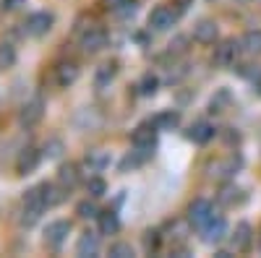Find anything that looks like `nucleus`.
<instances>
[{"instance_id":"bb28decb","label":"nucleus","mask_w":261,"mask_h":258,"mask_svg":"<svg viewBox=\"0 0 261 258\" xmlns=\"http://www.w3.org/2000/svg\"><path fill=\"white\" fill-rule=\"evenodd\" d=\"M86 190H89V196L92 198H102L105 193H107V183L102 180V178H89V183H86Z\"/></svg>"},{"instance_id":"1a4fd4ad","label":"nucleus","mask_w":261,"mask_h":258,"mask_svg":"<svg viewBox=\"0 0 261 258\" xmlns=\"http://www.w3.org/2000/svg\"><path fill=\"white\" fill-rule=\"evenodd\" d=\"M107 45V32L102 26H89L81 34V50L84 52H99Z\"/></svg>"},{"instance_id":"f8f14e48","label":"nucleus","mask_w":261,"mask_h":258,"mask_svg":"<svg viewBox=\"0 0 261 258\" xmlns=\"http://www.w3.org/2000/svg\"><path fill=\"white\" fill-rule=\"evenodd\" d=\"M99 253V235L97 232H84L79 243H76V255L81 258H92Z\"/></svg>"},{"instance_id":"393cba45","label":"nucleus","mask_w":261,"mask_h":258,"mask_svg":"<svg viewBox=\"0 0 261 258\" xmlns=\"http://www.w3.org/2000/svg\"><path fill=\"white\" fill-rule=\"evenodd\" d=\"M178 123H180V115L172 112V110L157 115V120H154V125L160 128V131H172V128H178Z\"/></svg>"},{"instance_id":"f3484780","label":"nucleus","mask_w":261,"mask_h":258,"mask_svg":"<svg viewBox=\"0 0 261 258\" xmlns=\"http://www.w3.org/2000/svg\"><path fill=\"white\" fill-rule=\"evenodd\" d=\"M188 141H193V144H209L212 138H214V125H209V123H196V125H191L188 128Z\"/></svg>"},{"instance_id":"a878e982","label":"nucleus","mask_w":261,"mask_h":258,"mask_svg":"<svg viewBox=\"0 0 261 258\" xmlns=\"http://www.w3.org/2000/svg\"><path fill=\"white\" fill-rule=\"evenodd\" d=\"M115 73H118V63L113 60V63H105V66L97 71V86H107L113 78H115Z\"/></svg>"},{"instance_id":"c756f323","label":"nucleus","mask_w":261,"mask_h":258,"mask_svg":"<svg viewBox=\"0 0 261 258\" xmlns=\"http://www.w3.org/2000/svg\"><path fill=\"white\" fill-rule=\"evenodd\" d=\"M110 255L113 258H134V245L130 243H115V245H110Z\"/></svg>"},{"instance_id":"f03ea898","label":"nucleus","mask_w":261,"mask_h":258,"mask_svg":"<svg viewBox=\"0 0 261 258\" xmlns=\"http://www.w3.org/2000/svg\"><path fill=\"white\" fill-rule=\"evenodd\" d=\"M42 118H45V99H42V97H32L29 102L21 104L18 123L24 125V128H34V125H39Z\"/></svg>"},{"instance_id":"9b49d317","label":"nucleus","mask_w":261,"mask_h":258,"mask_svg":"<svg viewBox=\"0 0 261 258\" xmlns=\"http://www.w3.org/2000/svg\"><path fill=\"white\" fill-rule=\"evenodd\" d=\"M39 159H42V154L37 152V149H32V146L24 149L16 159V172L18 175H32V172L39 167Z\"/></svg>"},{"instance_id":"72a5a7b5","label":"nucleus","mask_w":261,"mask_h":258,"mask_svg":"<svg viewBox=\"0 0 261 258\" xmlns=\"http://www.w3.org/2000/svg\"><path fill=\"white\" fill-rule=\"evenodd\" d=\"M258 3H261V0H258Z\"/></svg>"},{"instance_id":"4468645a","label":"nucleus","mask_w":261,"mask_h":258,"mask_svg":"<svg viewBox=\"0 0 261 258\" xmlns=\"http://www.w3.org/2000/svg\"><path fill=\"white\" fill-rule=\"evenodd\" d=\"M251 240H253L251 224H248V222H241V224L235 227V232H232V250H235V253L248 250V248H251Z\"/></svg>"},{"instance_id":"6e6552de","label":"nucleus","mask_w":261,"mask_h":258,"mask_svg":"<svg viewBox=\"0 0 261 258\" xmlns=\"http://www.w3.org/2000/svg\"><path fill=\"white\" fill-rule=\"evenodd\" d=\"M157 131L160 128L154 123H144L134 131V146L136 149H146V152H154L157 146Z\"/></svg>"},{"instance_id":"412c9836","label":"nucleus","mask_w":261,"mask_h":258,"mask_svg":"<svg viewBox=\"0 0 261 258\" xmlns=\"http://www.w3.org/2000/svg\"><path fill=\"white\" fill-rule=\"evenodd\" d=\"M241 47H243V52H248V55H261V29L246 32L243 39H241Z\"/></svg>"},{"instance_id":"a211bd4d","label":"nucleus","mask_w":261,"mask_h":258,"mask_svg":"<svg viewBox=\"0 0 261 258\" xmlns=\"http://www.w3.org/2000/svg\"><path fill=\"white\" fill-rule=\"evenodd\" d=\"M97 222H99V235H115L120 230V219H118V214L115 211H99L97 214Z\"/></svg>"},{"instance_id":"aec40b11","label":"nucleus","mask_w":261,"mask_h":258,"mask_svg":"<svg viewBox=\"0 0 261 258\" xmlns=\"http://www.w3.org/2000/svg\"><path fill=\"white\" fill-rule=\"evenodd\" d=\"M84 164H86V169H89V172H102L107 164H110V154H107V152H99V149H94V152L86 154Z\"/></svg>"},{"instance_id":"423d86ee","label":"nucleus","mask_w":261,"mask_h":258,"mask_svg":"<svg viewBox=\"0 0 261 258\" xmlns=\"http://www.w3.org/2000/svg\"><path fill=\"white\" fill-rule=\"evenodd\" d=\"M175 18H178V13L172 11V8L160 6V8H154V11L149 13V29H154V32H167V29L175 26Z\"/></svg>"},{"instance_id":"4be33fe9","label":"nucleus","mask_w":261,"mask_h":258,"mask_svg":"<svg viewBox=\"0 0 261 258\" xmlns=\"http://www.w3.org/2000/svg\"><path fill=\"white\" fill-rule=\"evenodd\" d=\"M238 167H241V159L230 157V159L217 162V164L212 167V169H217V172H212V175H217V178H230V175H235V172H238Z\"/></svg>"},{"instance_id":"20e7f679","label":"nucleus","mask_w":261,"mask_h":258,"mask_svg":"<svg viewBox=\"0 0 261 258\" xmlns=\"http://www.w3.org/2000/svg\"><path fill=\"white\" fill-rule=\"evenodd\" d=\"M68 235H71V222H65V219H55L47 224L45 230V245L58 250L65 240H68Z\"/></svg>"},{"instance_id":"ddd939ff","label":"nucleus","mask_w":261,"mask_h":258,"mask_svg":"<svg viewBox=\"0 0 261 258\" xmlns=\"http://www.w3.org/2000/svg\"><path fill=\"white\" fill-rule=\"evenodd\" d=\"M193 39L199 42V45H214V39H217V24L209 18L199 21V24L193 26Z\"/></svg>"},{"instance_id":"6ab92c4d","label":"nucleus","mask_w":261,"mask_h":258,"mask_svg":"<svg viewBox=\"0 0 261 258\" xmlns=\"http://www.w3.org/2000/svg\"><path fill=\"white\" fill-rule=\"evenodd\" d=\"M151 154H154V152H146V149H136L134 146V152H130V154H125V159L120 162V172H128V169H136V167H141Z\"/></svg>"},{"instance_id":"473e14b6","label":"nucleus","mask_w":261,"mask_h":258,"mask_svg":"<svg viewBox=\"0 0 261 258\" xmlns=\"http://www.w3.org/2000/svg\"><path fill=\"white\" fill-rule=\"evenodd\" d=\"M13 3H18V0H0V8H3V11H11V8H16Z\"/></svg>"},{"instance_id":"dca6fc26","label":"nucleus","mask_w":261,"mask_h":258,"mask_svg":"<svg viewBox=\"0 0 261 258\" xmlns=\"http://www.w3.org/2000/svg\"><path fill=\"white\" fill-rule=\"evenodd\" d=\"M76 78H79V66L76 63H60V66L55 68V81H58V86H63V89H68Z\"/></svg>"},{"instance_id":"2eb2a0df","label":"nucleus","mask_w":261,"mask_h":258,"mask_svg":"<svg viewBox=\"0 0 261 258\" xmlns=\"http://www.w3.org/2000/svg\"><path fill=\"white\" fill-rule=\"evenodd\" d=\"M79 180H81V175H79V164H63L60 169H58V185L63 188V190H71V188H76L79 185Z\"/></svg>"},{"instance_id":"39448f33","label":"nucleus","mask_w":261,"mask_h":258,"mask_svg":"<svg viewBox=\"0 0 261 258\" xmlns=\"http://www.w3.org/2000/svg\"><path fill=\"white\" fill-rule=\"evenodd\" d=\"M241 42H235V39H225L220 47L214 50V63L217 66H222V68H232L235 66V60L238 55H241Z\"/></svg>"},{"instance_id":"5701e85b","label":"nucleus","mask_w":261,"mask_h":258,"mask_svg":"<svg viewBox=\"0 0 261 258\" xmlns=\"http://www.w3.org/2000/svg\"><path fill=\"white\" fill-rule=\"evenodd\" d=\"M39 188H42V196H45L47 209H53V206H58V204L63 201V188H58V185H53V183H42Z\"/></svg>"},{"instance_id":"cd10ccee","label":"nucleus","mask_w":261,"mask_h":258,"mask_svg":"<svg viewBox=\"0 0 261 258\" xmlns=\"http://www.w3.org/2000/svg\"><path fill=\"white\" fill-rule=\"evenodd\" d=\"M157 86H160L157 76H151V73H146V76L141 78V83H139V92H141L144 97H151V94L157 92Z\"/></svg>"},{"instance_id":"9d476101","label":"nucleus","mask_w":261,"mask_h":258,"mask_svg":"<svg viewBox=\"0 0 261 258\" xmlns=\"http://www.w3.org/2000/svg\"><path fill=\"white\" fill-rule=\"evenodd\" d=\"M214 217V211H212V204L206 198H196L191 206H188V222L193 227H204L209 219Z\"/></svg>"},{"instance_id":"7c9ffc66","label":"nucleus","mask_w":261,"mask_h":258,"mask_svg":"<svg viewBox=\"0 0 261 258\" xmlns=\"http://www.w3.org/2000/svg\"><path fill=\"white\" fill-rule=\"evenodd\" d=\"M115 13H118L120 18L134 16V13H136V0H120V3L115 6Z\"/></svg>"},{"instance_id":"7ed1b4c3","label":"nucleus","mask_w":261,"mask_h":258,"mask_svg":"<svg viewBox=\"0 0 261 258\" xmlns=\"http://www.w3.org/2000/svg\"><path fill=\"white\" fill-rule=\"evenodd\" d=\"M53 24H55V16H53L50 11H37V13H32V16L27 18L24 32H27L29 37H45V34L53 29Z\"/></svg>"},{"instance_id":"2f4dec72","label":"nucleus","mask_w":261,"mask_h":258,"mask_svg":"<svg viewBox=\"0 0 261 258\" xmlns=\"http://www.w3.org/2000/svg\"><path fill=\"white\" fill-rule=\"evenodd\" d=\"M60 152H63V144H60L58 138H53V141H47V144H45V157H47V159L60 157Z\"/></svg>"},{"instance_id":"f257e3e1","label":"nucleus","mask_w":261,"mask_h":258,"mask_svg":"<svg viewBox=\"0 0 261 258\" xmlns=\"http://www.w3.org/2000/svg\"><path fill=\"white\" fill-rule=\"evenodd\" d=\"M45 211H47V204H45V196H42V188L37 185V188L27 190V196H24V209H21V224L32 227Z\"/></svg>"},{"instance_id":"b1692460","label":"nucleus","mask_w":261,"mask_h":258,"mask_svg":"<svg viewBox=\"0 0 261 258\" xmlns=\"http://www.w3.org/2000/svg\"><path fill=\"white\" fill-rule=\"evenodd\" d=\"M16 66V47L8 42H0V71H8Z\"/></svg>"},{"instance_id":"c85d7f7f","label":"nucleus","mask_w":261,"mask_h":258,"mask_svg":"<svg viewBox=\"0 0 261 258\" xmlns=\"http://www.w3.org/2000/svg\"><path fill=\"white\" fill-rule=\"evenodd\" d=\"M76 214L81 219H97V214H99V209L92 204V201H81L79 206H76Z\"/></svg>"},{"instance_id":"0eeeda50","label":"nucleus","mask_w":261,"mask_h":258,"mask_svg":"<svg viewBox=\"0 0 261 258\" xmlns=\"http://www.w3.org/2000/svg\"><path fill=\"white\" fill-rule=\"evenodd\" d=\"M201 235H204V243L206 245H217L227 238V222L222 217H212L204 227H201Z\"/></svg>"}]
</instances>
